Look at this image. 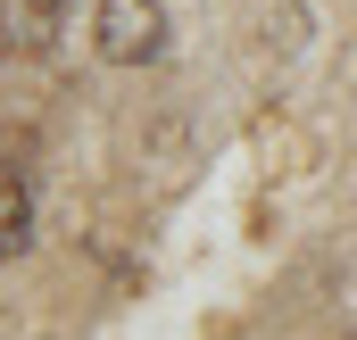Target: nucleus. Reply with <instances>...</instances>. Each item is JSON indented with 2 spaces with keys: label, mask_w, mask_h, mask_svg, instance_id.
<instances>
[{
  "label": "nucleus",
  "mask_w": 357,
  "mask_h": 340,
  "mask_svg": "<svg viewBox=\"0 0 357 340\" xmlns=\"http://www.w3.org/2000/svg\"><path fill=\"white\" fill-rule=\"evenodd\" d=\"M91 42H100L108 67H150V59L167 50V8H158V0H100Z\"/></svg>",
  "instance_id": "nucleus-1"
},
{
  "label": "nucleus",
  "mask_w": 357,
  "mask_h": 340,
  "mask_svg": "<svg viewBox=\"0 0 357 340\" xmlns=\"http://www.w3.org/2000/svg\"><path fill=\"white\" fill-rule=\"evenodd\" d=\"M67 33V0H0V59H50Z\"/></svg>",
  "instance_id": "nucleus-2"
},
{
  "label": "nucleus",
  "mask_w": 357,
  "mask_h": 340,
  "mask_svg": "<svg viewBox=\"0 0 357 340\" xmlns=\"http://www.w3.org/2000/svg\"><path fill=\"white\" fill-rule=\"evenodd\" d=\"M25 233H33V183L17 158H0V257L25 249Z\"/></svg>",
  "instance_id": "nucleus-3"
}]
</instances>
